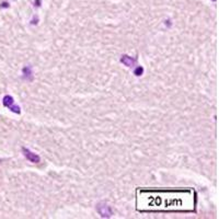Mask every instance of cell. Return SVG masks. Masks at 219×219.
<instances>
[{
    "mask_svg": "<svg viewBox=\"0 0 219 219\" xmlns=\"http://www.w3.org/2000/svg\"><path fill=\"white\" fill-rule=\"evenodd\" d=\"M2 104H3V107H11L12 104H14V99H13L11 96H9V94H7V96H4L3 99H2Z\"/></svg>",
    "mask_w": 219,
    "mask_h": 219,
    "instance_id": "8992f818",
    "label": "cell"
},
{
    "mask_svg": "<svg viewBox=\"0 0 219 219\" xmlns=\"http://www.w3.org/2000/svg\"><path fill=\"white\" fill-rule=\"evenodd\" d=\"M194 190H137L138 211H194Z\"/></svg>",
    "mask_w": 219,
    "mask_h": 219,
    "instance_id": "6da1fadb",
    "label": "cell"
},
{
    "mask_svg": "<svg viewBox=\"0 0 219 219\" xmlns=\"http://www.w3.org/2000/svg\"><path fill=\"white\" fill-rule=\"evenodd\" d=\"M136 60H137L136 58H132L128 55H123L121 57V63H123L126 67H133L135 65V63H136Z\"/></svg>",
    "mask_w": 219,
    "mask_h": 219,
    "instance_id": "277c9868",
    "label": "cell"
},
{
    "mask_svg": "<svg viewBox=\"0 0 219 219\" xmlns=\"http://www.w3.org/2000/svg\"><path fill=\"white\" fill-rule=\"evenodd\" d=\"M41 6V0H36V7Z\"/></svg>",
    "mask_w": 219,
    "mask_h": 219,
    "instance_id": "30bf717a",
    "label": "cell"
},
{
    "mask_svg": "<svg viewBox=\"0 0 219 219\" xmlns=\"http://www.w3.org/2000/svg\"><path fill=\"white\" fill-rule=\"evenodd\" d=\"M96 209H98V211H99V214L101 215V217L109 218V217L112 216V209H111V207L109 206V205L101 203V204H99L98 206H96Z\"/></svg>",
    "mask_w": 219,
    "mask_h": 219,
    "instance_id": "3957f363",
    "label": "cell"
},
{
    "mask_svg": "<svg viewBox=\"0 0 219 219\" xmlns=\"http://www.w3.org/2000/svg\"><path fill=\"white\" fill-rule=\"evenodd\" d=\"M8 109L10 110L11 112H13V113H17V114H20V113H21V109H20V107H19V105L12 104V105H11V107H9Z\"/></svg>",
    "mask_w": 219,
    "mask_h": 219,
    "instance_id": "ba28073f",
    "label": "cell"
},
{
    "mask_svg": "<svg viewBox=\"0 0 219 219\" xmlns=\"http://www.w3.org/2000/svg\"><path fill=\"white\" fill-rule=\"evenodd\" d=\"M22 152H23L24 157H25L29 161H31V162H33V163L41 162V157L37 154H35V152H32L30 149H28V148L22 147Z\"/></svg>",
    "mask_w": 219,
    "mask_h": 219,
    "instance_id": "7a4b0ae2",
    "label": "cell"
},
{
    "mask_svg": "<svg viewBox=\"0 0 219 219\" xmlns=\"http://www.w3.org/2000/svg\"><path fill=\"white\" fill-rule=\"evenodd\" d=\"M143 71H145V69H143V66H137V67L135 68V70H134V75L136 77H140V76H143Z\"/></svg>",
    "mask_w": 219,
    "mask_h": 219,
    "instance_id": "52a82bcc",
    "label": "cell"
},
{
    "mask_svg": "<svg viewBox=\"0 0 219 219\" xmlns=\"http://www.w3.org/2000/svg\"><path fill=\"white\" fill-rule=\"evenodd\" d=\"M22 74H23V78L26 79V80H32L33 79V72L31 66H25L22 69Z\"/></svg>",
    "mask_w": 219,
    "mask_h": 219,
    "instance_id": "5b68a950",
    "label": "cell"
},
{
    "mask_svg": "<svg viewBox=\"0 0 219 219\" xmlns=\"http://www.w3.org/2000/svg\"><path fill=\"white\" fill-rule=\"evenodd\" d=\"M0 7H1V8H8V7H9V4L7 3V2H2V3H1V6H0Z\"/></svg>",
    "mask_w": 219,
    "mask_h": 219,
    "instance_id": "9c48e42d",
    "label": "cell"
},
{
    "mask_svg": "<svg viewBox=\"0 0 219 219\" xmlns=\"http://www.w3.org/2000/svg\"><path fill=\"white\" fill-rule=\"evenodd\" d=\"M213 1H216V0H213Z\"/></svg>",
    "mask_w": 219,
    "mask_h": 219,
    "instance_id": "8fae6325",
    "label": "cell"
}]
</instances>
